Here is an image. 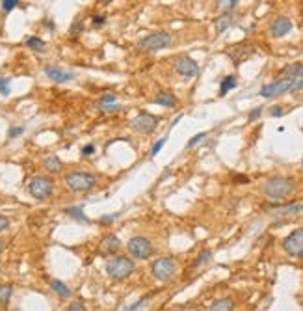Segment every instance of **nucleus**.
<instances>
[{"instance_id":"nucleus-1","label":"nucleus","mask_w":303,"mask_h":311,"mask_svg":"<svg viewBox=\"0 0 303 311\" xmlns=\"http://www.w3.org/2000/svg\"><path fill=\"white\" fill-rule=\"evenodd\" d=\"M294 190V181L286 175H274V177H268L262 185V194L272 201H281L283 198H286L290 192Z\"/></svg>"},{"instance_id":"nucleus-2","label":"nucleus","mask_w":303,"mask_h":311,"mask_svg":"<svg viewBox=\"0 0 303 311\" xmlns=\"http://www.w3.org/2000/svg\"><path fill=\"white\" fill-rule=\"evenodd\" d=\"M136 270V264L132 259L129 257H125V255H114L110 257L108 261H106V272L110 276L112 280H125V278H129L130 274Z\"/></svg>"},{"instance_id":"nucleus-3","label":"nucleus","mask_w":303,"mask_h":311,"mask_svg":"<svg viewBox=\"0 0 303 311\" xmlns=\"http://www.w3.org/2000/svg\"><path fill=\"white\" fill-rule=\"evenodd\" d=\"M65 185L73 192H88L97 185V177L88 171H71L65 175Z\"/></svg>"},{"instance_id":"nucleus-4","label":"nucleus","mask_w":303,"mask_h":311,"mask_svg":"<svg viewBox=\"0 0 303 311\" xmlns=\"http://www.w3.org/2000/svg\"><path fill=\"white\" fill-rule=\"evenodd\" d=\"M151 272L156 280L160 282H167L177 274V263L171 257H158L151 263Z\"/></svg>"},{"instance_id":"nucleus-5","label":"nucleus","mask_w":303,"mask_h":311,"mask_svg":"<svg viewBox=\"0 0 303 311\" xmlns=\"http://www.w3.org/2000/svg\"><path fill=\"white\" fill-rule=\"evenodd\" d=\"M28 190H30V194L36 199H47L52 196L54 183H52V179L45 177V175H36L28 183Z\"/></svg>"},{"instance_id":"nucleus-6","label":"nucleus","mask_w":303,"mask_h":311,"mask_svg":"<svg viewBox=\"0 0 303 311\" xmlns=\"http://www.w3.org/2000/svg\"><path fill=\"white\" fill-rule=\"evenodd\" d=\"M171 43V36L167 32H153L138 43V47L145 52H155V50H162Z\"/></svg>"},{"instance_id":"nucleus-7","label":"nucleus","mask_w":303,"mask_h":311,"mask_svg":"<svg viewBox=\"0 0 303 311\" xmlns=\"http://www.w3.org/2000/svg\"><path fill=\"white\" fill-rule=\"evenodd\" d=\"M129 254L132 257H136V259H149L151 255H153V244H151V240H149L147 237H141V235H136L132 237L129 240Z\"/></svg>"},{"instance_id":"nucleus-8","label":"nucleus","mask_w":303,"mask_h":311,"mask_svg":"<svg viewBox=\"0 0 303 311\" xmlns=\"http://www.w3.org/2000/svg\"><path fill=\"white\" fill-rule=\"evenodd\" d=\"M294 82H296L294 76L281 75L277 80H274V82H270V84L264 86V88L260 90V95H262V97H276V95H283V94H286L288 90H292Z\"/></svg>"},{"instance_id":"nucleus-9","label":"nucleus","mask_w":303,"mask_h":311,"mask_svg":"<svg viewBox=\"0 0 303 311\" xmlns=\"http://www.w3.org/2000/svg\"><path fill=\"white\" fill-rule=\"evenodd\" d=\"M283 250L292 257L303 259V229H294L283 240Z\"/></svg>"},{"instance_id":"nucleus-10","label":"nucleus","mask_w":303,"mask_h":311,"mask_svg":"<svg viewBox=\"0 0 303 311\" xmlns=\"http://www.w3.org/2000/svg\"><path fill=\"white\" fill-rule=\"evenodd\" d=\"M156 125H158V118L147 112L138 114V116L132 120V129L141 132V134H151V132L156 129Z\"/></svg>"},{"instance_id":"nucleus-11","label":"nucleus","mask_w":303,"mask_h":311,"mask_svg":"<svg viewBox=\"0 0 303 311\" xmlns=\"http://www.w3.org/2000/svg\"><path fill=\"white\" fill-rule=\"evenodd\" d=\"M175 71L184 78H192L199 75V66L190 56H179L175 60Z\"/></svg>"},{"instance_id":"nucleus-12","label":"nucleus","mask_w":303,"mask_h":311,"mask_svg":"<svg viewBox=\"0 0 303 311\" xmlns=\"http://www.w3.org/2000/svg\"><path fill=\"white\" fill-rule=\"evenodd\" d=\"M290 30H292V21L288 19V17H277L270 24V32H272L274 38H283Z\"/></svg>"},{"instance_id":"nucleus-13","label":"nucleus","mask_w":303,"mask_h":311,"mask_svg":"<svg viewBox=\"0 0 303 311\" xmlns=\"http://www.w3.org/2000/svg\"><path fill=\"white\" fill-rule=\"evenodd\" d=\"M251 54H255V47L253 45H236V47H231L229 50V56L233 58V62L238 66V64H242L244 60H248Z\"/></svg>"},{"instance_id":"nucleus-14","label":"nucleus","mask_w":303,"mask_h":311,"mask_svg":"<svg viewBox=\"0 0 303 311\" xmlns=\"http://www.w3.org/2000/svg\"><path fill=\"white\" fill-rule=\"evenodd\" d=\"M45 75L50 78V80H54V82H69V80H73V73L71 71H65L62 67L58 66H47L45 67Z\"/></svg>"},{"instance_id":"nucleus-15","label":"nucleus","mask_w":303,"mask_h":311,"mask_svg":"<svg viewBox=\"0 0 303 311\" xmlns=\"http://www.w3.org/2000/svg\"><path fill=\"white\" fill-rule=\"evenodd\" d=\"M119 246H121V242L116 235L104 237V240L101 242V254L114 255V252H117V250H119Z\"/></svg>"},{"instance_id":"nucleus-16","label":"nucleus","mask_w":303,"mask_h":311,"mask_svg":"<svg viewBox=\"0 0 303 311\" xmlns=\"http://www.w3.org/2000/svg\"><path fill=\"white\" fill-rule=\"evenodd\" d=\"M300 213H303V203L283 205V207H277L274 211V215H277V216H290V215H300Z\"/></svg>"},{"instance_id":"nucleus-17","label":"nucleus","mask_w":303,"mask_h":311,"mask_svg":"<svg viewBox=\"0 0 303 311\" xmlns=\"http://www.w3.org/2000/svg\"><path fill=\"white\" fill-rule=\"evenodd\" d=\"M153 101L156 104H160V106H165V108H173L177 104V97L173 94H169V92H160Z\"/></svg>"},{"instance_id":"nucleus-18","label":"nucleus","mask_w":303,"mask_h":311,"mask_svg":"<svg viewBox=\"0 0 303 311\" xmlns=\"http://www.w3.org/2000/svg\"><path fill=\"white\" fill-rule=\"evenodd\" d=\"M43 168H45L48 173H60V171L64 170V162L60 161L56 155L52 157H47L45 162H43Z\"/></svg>"},{"instance_id":"nucleus-19","label":"nucleus","mask_w":303,"mask_h":311,"mask_svg":"<svg viewBox=\"0 0 303 311\" xmlns=\"http://www.w3.org/2000/svg\"><path fill=\"white\" fill-rule=\"evenodd\" d=\"M50 289L58 294V296H62V298H71V289L65 285L64 282H60V280H50Z\"/></svg>"},{"instance_id":"nucleus-20","label":"nucleus","mask_w":303,"mask_h":311,"mask_svg":"<svg viewBox=\"0 0 303 311\" xmlns=\"http://www.w3.org/2000/svg\"><path fill=\"white\" fill-rule=\"evenodd\" d=\"M234 310V300L233 298H220L214 300L209 311H233Z\"/></svg>"},{"instance_id":"nucleus-21","label":"nucleus","mask_w":303,"mask_h":311,"mask_svg":"<svg viewBox=\"0 0 303 311\" xmlns=\"http://www.w3.org/2000/svg\"><path fill=\"white\" fill-rule=\"evenodd\" d=\"M285 76H294V78H303V64H290L283 69Z\"/></svg>"},{"instance_id":"nucleus-22","label":"nucleus","mask_w":303,"mask_h":311,"mask_svg":"<svg viewBox=\"0 0 303 311\" xmlns=\"http://www.w3.org/2000/svg\"><path fill=\"white\" fill-rule=\"evenodd\" d=\"M233 24V13H223L220 19L216 21V32L221 34L223 30H227Z\"/></svg>"},{"instance_id":"nucleus-23","label":"nucleus","mask_w":303,"mask_h":311,"mask_svg":"<svg viewBox=\"0 0 303 311\" xmlns=\"http://www.w3.org/2000/svg\"><path fill=\"white\" fill-rule=\"evenodd\" d=\"M11 294H13V287L9 283L0 285V306H6L9 302V298H11Z\"/></svg>"},{"instance_id":"nucleus-24","label":"nucleus","mask_w":303,"mask_h":311,"mask_svg":"<svg viewBox=\"0 0 303 311\" xmlns=\"http://www.w3.org/2000/svg\"><path fill=\"white\" fill-rule=\"evenodd\" d=\"M236 84H238V82H236V76H225V78H223V80H221V86H220V94L221 95H225L227 94V92H229V90H233V88H236Z\"/></svg>"},{"instance_id":"nucleus-25","label":"nucleus","mask_w":303,"mask_h":311,"mask_svg":"<svg viewBox=\"0 0 303 311\" xmlns=\"http://www.w3.org/2000/svg\"><path fill=\"white\" fill-rule=\"evenodd\" d=\"M26 45L30 48H34V50H43V48H45V41L41 38H28Z\"/></svg>"},{"instance_id":"nucleus-26","label":"nucleus","mask_w":303,"mask_h":311,"mask_svg":"<svg viewBox=\"0 0 303 311\" xmlns=\"http://www.w3.org/2000/svg\"><path fill=\"white\" fill-rule=\"evenodd\" d=\"M65 213H67L69 216H73V218H76V220H80V222H88V218L84 216L82 209H78V207H71V209H67Z\"/></svg>"},{"instance_id":"nucleus-27","label":"nucleus","mask_w":303,"mask_h":311,"mask_svg":"<svg viewBox=\"0 0 303 311\" xmlns=\"http://www.w3.org/2000/svg\"><path fill=\"white\" fill-rule=\"evenodd\" d=\"M238 4V0H225V2H218L220 10H223V13H231V10H234Z\"/></svg>"},{"instance_id":"nucleus-28","label":"nucleus","mask_w":303,"mask_h":311,"mask_svg":"<svg viewBox=\"0 0 303 311\" xmlns=\"http://www.w3.org/2000/svg\"><path fill=\"white\" fill-rule=\"evenodd\" d=\"M0 4H2V10L4 11H11L13 8L19 6V0H2Z\"/></svg>"},{"instance_id":"nucleus-29","label":"nucleus","mask_w":303,"mask_h":311,"mask_svg":"<svg viewBox=\"0 0 303 311\" xmlns=\"http://www.w3.org/2000/svg\"><path fill=\"white\" fill-rule=\"evenodd\" d=\"M116 103V94H106L101 97V106H110Z\"/></svg>"},{"instance_id":"nucleus-30","label":"nucleus","mask_w":303,"mask_h":311,"mask_svg":"<svg viewBox=\"0 0 303 311\" xmlns=\"http://www.w3.org/2000/svg\"><path fill=\"white\" fill-rule=\"evenodd\" d=\"M210 255H212V252L210 250H203L201 254H199V259L195 261V266H199V264H203V263H207L209 259H210Z\"/></svg>"},{"instance_id":"nucleus-31","label":"nucleus","mask_w":303,"mask_h":311,"mask_svg":"<svg viewBox=\"0 0 303 311\" xmlns=\"http://www.w3.org/2000/svg\"><path fill=\"white\" fill-rule=\"evenodd\" d=\"M165 142H167V138H160V140L156 142L155 145H153V147H151V157H155L156 153H158V151L162 149V147H164V144Z\"/></svg>"},{"instance_id":"nucleus-32","label":"nucleus","mask_w":303,"mask_h":311,"mask_svg":"<svg viewBox=\"0 0 303 311\" xmlns=\"http://www.w3.org/2000/svg\"><path fill=\"white\" fill-rule=\"evenodd\" d=\"M0 94L9 95V78H0Z\"/></svg>"},{"instance_id":"nucleus-33","label":"nucleus","mask_w":303,"mask_h":311,"mask_svg":"<svg viewBox=\"0 0 303 311\" xmlns=\"http://www.w3.org/2000/svg\"><path fill=\"white\" fill-rule=\"evenodd\" d=\"M205 136H207V132H199V134H195L192 140L188 142V147H193V145H197V144H199V142H201Z\"/></svg>"},{"instance_id":"nucleus-34","label":"nucleus","mask_w":303,"mask_h":311,"mask_svg":"<svg viewBox=\"0 0 303 311\" xmlns=\"http://www.w3.org/2000/svg\"><path fill=\"white\" fill-rule=\"evenodd\" d=\"M67 311H86V308H84V304H80V302H71Z\"/></svg>"},{"instance_id":"nucleus-35","label":"nucleus","mask_w":303,"mask_h":311,"mask_svg":"<svg viewBox=\"0 0 303 311\" xmlns=\"http://www.w3.org/2000/svg\"><path fill=\"white\" fill-rule=\"evenodd\" d=\"M147 304V298H141V300H138V304H134V306H130V308H127L125 311H138L141 306H145Z\"/></svg>"},{"instance_id":"nucleus-36","label":"nucleus","mask_w":303,"mask_h":311,"mask_svg":"<svg viewBox=\"0 0 303 311\" xmlns=\"http://www.w3.org/2000/svg\"><path fill=\"white\" fill-rule=\"evenodd\" d=\"M19 134H23V127H11L8 132L9 138H15V136H19Z\"/></svg>"},{"instance_id":"nucleus-37","label":"nucleus","mask_w":303,"mask_h":311,"mask_svg":"<svg viewBox=\"0 0 303 311\" xmlns=\"http://www.w3.org/2000/svg\"><path fill=\"white\" fill-rule=\"evenodd\" d=\"M9 227V220L6 216H0V231H4V229H8Z\"/></svg>"},{"instance_id":"nucleus-38","label":"nucleus","mask_w":303,"mask_h":311,"mask_svg":"<svg viewBox=\"0 0 303 311\" xmlns=\"http://www.w3.org/2000/svg\"><path fill=\"white\" fill-rule=\"evenodd\" d=\"M93 151H95V147H93L92 144H90V145H86V147L82 149V155H86V157H90V155H93Z\"/></svg>"},{"instance_id":"nucleus-39","label":"nucleus","mask_w":303,"mask_h":311,"mask_svg":"<svg viewBox=\"0 0 303 311\" xmlns=\"http://www.w3.org/2000/svg\"><path fill=\"white\" fill-rule=\"evenodd\" d=\"M260 112H262V108H257V110H253V112L249 114V120L253 121V120H257L258 116H260Z\"/></svg>"},{"instance_id":"nucleus-40","label":"nucleus","mask_w":303,"mask_h":311,"mask_svg":"<svg viewBox=\"0 0 303 311\" xmlns=\"http://www.w3.org/2000/svg\"><path fill=\"white\" fill-rule=\"evenodd\" d=\"M303 88V78H296V82H294V86H292V90H302Z\"/></svg>"},{"instance_id":"nucleus-41","label":"nucleus","mask_w":303,"mask_h":311,"mask_svg":"<svg viewBox=\"0 0 303 311\" xmlns=\"http://www.w3.org/2000/svg\"><path fill=\"white\" fill-rule=\"evenodd\" d=\"M272 116H274V118H277V116H281V114H283V110H281V106H274V108H272Z\"/></svg>"},{"instance_id":"nucleus-42","label":"nucleus","mask_w":303,"mask_h":311,"mask_svg":"<svg viewBox=\"0 0 303 311\" xmlns=\"http://www.w3.org/2000/svg\"><path fill=\"white\" fill-rule=\"evenodd\" d=\"M93 23L101 26V24H104V17H102V15H95V17H93Z\"/></svg>"},{"instance_id":"nucleus-43","label":"nucleus","mask_w":303,"mask_h":311,"mask_svg":"<svg viewBox=\"0 0 303 311\" xmlns=\"http://www.w3.org/2000/svg\"><path fill=\"white\" fill-rule=\"evenodd\" d=\"M177 311H201L199 308H179Z\"/></svg>"},{"instance_id":"nucleus-44","label":"nucleus","mask_w":303,"mask_h":311,"mask_svg":"<svg viewBox=\"0 0 303 311\" xmlns=\"http://www.w3.org/2000/svg\"><path fill=\"white\" fill-rule=\"evenodd\" d=\"M4 250V242H2V239H0V252Z\"/></svg>"},{"instance_id":"nucleus-45","label":"nucleus","mask_w":303,"mask_h":311,"mask_svg":"<svg viewBox=\"0 0 303 311\" xmlns=\"http://www.w3.org/2000/svg\"><path fill=\"white\" fill-rule=\"evenodd\" d=\"M302 164H303V161H302Z\"/></svg>"}]
</instances>
